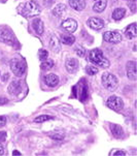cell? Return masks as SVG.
<instances>
[{
	"mask_svg": "<svg viewBox=\"0 0 137 156\" xmlns=\"http://www.w3.org/2000/svg\"><path fill=\"white\" fill-rule=\"evenodd\" d=\"M19 12L25 18H30V17H35L40 14V7L39 4L36 1L30 0L28 2L21 4L19 6Z\"/></svg>",
	"mask_w": 137,
	"mask_h": 156,
	"instance_id": "1",
	"label": "cell"
},
{
	"mask_svg": "<svg viewBox=\"0 0 137 156\" xmlns=\"http://www.w3.org/2000/svg\"><path fill=\"white\" fill-rule=\"evenodd\" d=\"M89 60L92 63L96 64L97 66L103 67V68L109 67V61L104 57L103 53L98 49H94L89 53Z\"/></svg>",
	"mask_w": 137,
	"mask_h": 156,
	"instance_id": "2",
	"label": "cell"
},
{
	"mask_svg": "<svg viewBox=\"0 0 137 156\" xmlns=\"http://www.w3.org/2000/svg\"><path fill=\"white\" fill-rule=\"evenodd\" d=\"M9 66L14 75L17 76H23L26 71V62L23 59H19V58H14L10 60Z\"/></svg>",
	"mask_w": 137,
	"mask_h": 156,
	"instance_id": "3",
	"label": "cell"
},
{
	"mask_svg": "<svg viewBox=\"0 0 137 156\" xmlns=\"http://www.w3.org/2000/svg\"><path fill=\"white\" fill-rule=\"evenodd\" d=\"M102 85L104 86V88H106L109 91H114V90L117 89L118 81L115 75L109 73H104L102 75Z\"/></svg>",
	"mask_w": 137,
	"mask_h": 156,
	"instance_id": "4",
	"label": "cell"
},
{
	"mask_svg": "<svg viewBox=\"0 0 137 156\" xmlns=\"http://www.w3.org/2000/svg\"><path fill=\"white\" fill-rule=\"evenodd\" d=\"M106 105L108 108H110V109L114 111H117V112L123 110V108H124L123 99L118 96H115V95H112V96H110L109 98L107 99Z\"/></svg>",
	"mask_w": 137,
	"mask_h": 156,
	"instance_id": "5",
	"label": "cell"
},
{
	"mask_svg": "<svg viewBox=\"0 0 137 156\" xmlns=\"http://www.w3.org/2000/svg\"><path fill=\"white\" fill-rule=\"evenodd\" d=\"M0 41L4 44H10V46H14L15 44V41H17L12 31L6 28H2L1 30H0Z\"/></svg>",
	"mask_w": 137,
	"mask_h": 156,
	"instance_id": "6",
	"label": "cell"
},
{
	"mask_svg": "<svg viewBox=\"0 0 137 156\" xmlns=\"http://www.w3.org/2000/svg\"><path fill=\"white\" fill-rule=\"evenodd\" d=\"M122 34L118 31H106L103 34V39L106 43L110 44H118L122 41Z\"/></svg>",
	"mask_w": 137,
	"mask_h": 156,
	"instance_id": "7",
	"label": "cell"
},
{
	"mask_svg": "<svg viewBox=\"0 0 137 156\" xmlns=\"http://www.w3.org/2000/svg\"><path fill=\"white\" fill-rule=\"evenodd\" d=\"M43 82L46 86L51 87V88H54L58 85L59 83V78H58L57 75L55 73H49V75H46L43 76Z\"/></svg>",
	"mask_w": 137,
	"mask_h": 156,
	"instance_id": "8",
	"label": "cell"
},
{
	"mask_svg": "<svg viewBox=\"0 0 137 156\" xmlns=\"http://www.w3.org/2000/svg\"><path fill=\"white\" fill-rule=\"evenodd\" d=\"M126 70H127V76L130 80H136V63L134 61H129L126 65Z\"/></svg>",
	"mask_w": 137,
	"mask_h": 156,
	"instance_id": "9",
	"label": "cell"
},
{
	"mask_svg": "<svg viewBox=\"0 0 137 156\" xmlns=\"http://www.w3.org/2000/svg\"><path fill=\"white\" fill-rule=\"evenodd\" d=\"M65 66H66V69L68 73H74L76 70L78 69V61L75 59V58H69V59L66 60V63H65Z\"/></svg>",
	"mask_w": 137,
	"mask_h": 156,
	"instance_id": "10",
	"label": "cell"
},
{
	"mask_svg": "<svg viewBox=\"0 0 137 156\" xmlns=\"http://www.w3.org/2000/svg\"><path fill=\"white\" fill-rule=\"evenodd\" d=\"M88 25L90 26L92 29L95 30H100L104 27V21L99 19V18H90L88 20Z\"/></svg>",
	"mask_w": 137,
	"mask_h": 156,
	"instance_id": "11",
	"label": "cell"
},
{
	"mask_svg": "<svg viewBox=\"0 0 137 156\" xmlns=\"http://www.w3.org/2000/svg\"><path fill=\"white\" fill-rule=\"evenodd\" d=\"M62 26L66 31L72 33V32H74V31L76 30V28H77V22L73 19H67L63 22Z\"/></svg>",
	"mask_w": 137,
	"mask_h": 156,
	"instance_id": "12",
	"label": "cell"
},
{
	"mask_svg": "<svg viewBox=\"0 0 137 156\" xmlns=\"http://www.w3.org/2000/svg\"><path fill=\"white\" fill-rule=\"evenodd\" d=\"M9 93L10 95H17L19 94L22 90V82L21 81H14L12 83H10L9 86Z\"/></svg>",
	"mask_w": 137,
	"mask_h": 156,
	"instance_id": "13",
	"label": "cell"
},
{
	"mask_svg": "<svg viewBox=\"0 0 137 156\" xmlns=\"http://www.w3.org/2000/svg\"><path fill=\"white\" fill-rule=\"evenodd\" d=\"M69 5L74 10L80 12L86 9V0H69Z\"/></svg>",
	"mask_w": 137,
	"mask_h": 156,
	"instance_id": "14",
	"label": "cell"
},
{
	"mask_svg": "<svg viewBox=\"0 0 137 156\" xmlns=\"http://www.w3.org/2000/svg\"><path fill=\"white\" fill-rule=\"evenodd\" d=\"M32 27L34 29V31H35L38 35H43V34L44 27H43V21H41L40 19H34L33 22H32Z\"/></svg>",
	"mask_w": 137,
	"mask_h": 156,
	"instance_id": "15",
	"label": "cell"
},
{
	"mask_svg": "<svg viewBox=\"0 0 137 156\" xmlns=\"http://www.w3.org/2000/svg\"><path fill=\"white\" fill-rule=\"evenodd\" d=\"M125 35H126V37L129 39H132V38L136 37L137 32H136V24L135 23H132L131 25L128 26L125 31Z\"/></svg>",
	"mask_w": 137,
	"mask_h": 156,
	"instance_id": "16",
	"label": "cell"
},
{
	"mask_svg": "<svg viewBox=\"0 0 137 156\" xmlns=\"http://www.w3.org/2000/svg\"><path fill=\"white\" fill-rule=\"evenodd\" d=\"M110 130H111L112 136L115 137H118V139L123 137V136H124L123 128L121 127L120 125H118V124H110Z\"/></svg>",
	"mask_w": 137,
	"mask_h": 156,
	"instance_id": "17",
	"label": "cell"
},
{
	"mask_svg": "<svg viewBox=\"0 0 137 156\" xmlns=\"http://www.w3.org/2000/svg\"><path fill=\"white\" fill-rule=\"evenodd\" d=\"M50 48L55 53L60 52V50H61V44H60L59 39L56 36H52L51 39H50Z\"/></svg>",
	"mask_w": 137,
	"mask_h": 156,
	"instance_id": "18",
	"label": "cell"
},
{
	"mask_svg": "<svg viewBox=\"0 0 137 156\" xmlns=\"http://www.w3.org/2000/svg\"><path fill=\"white\" fill-rule=\"evenodd\" d=\"M106 5H107L106 0H98V1H96V3L94 4L93 10L96 12H102L106 9Z\"/></svg>",
	"mask_w": 137,
	"mask_h": 156,
	"instance_id": "19",
	"label": "cell"
},
{
	"mask_svg": "<svg viewBox=\"0 0 137 156\" xmlns=\"http://www.w3.org/2000/svg\"><path fill=\"white\" fill-rule=\"evenodd\" d=\"M126 14V9H122V7H118V9H115L112 12V19L115 21H120L121 19H123L125 17Z\"/></svg>",
	"mask_w": 137,
	"mask_h": 156,
	"instance_id": "20",
	"label": "cell"
},
{
	"mask_svg": "<svg viewBox=\"0 0 137 156\" xmlns=\"http://www.w3.org/2000/svg\"><path fill=\"white\" fill-rule=\"evenodd\" d=\"M75 41V37L71 34H63L61 35V41L60 43L67 44V46H71Z\"/></svg>",
	"mask_w": 137,
	"mask_h": 156,
	"instance_id": "21",
	"label": "cell"
},
{
	"mask_svg": "<svg viewBox=\"0 0 137 156\" xmlns=\"http://www.w3.org/2000/svg\"><path fill=\"white\" fill-rule=\"evenodd\" d=\"M65 10H66V5L63 4V3H60L55 6V9H53V14L56 16V17H61V16L65 12Z\"/></svg>",
	"mask_w": 137,
	"mask_h": 156,
	"instance_id": "22",
	"label": "cell"
},
{
	"mask_svg": "<svg viewBox=\"0 0 137 156\" xmlns=\"http://www.w3.org/2000/svg\"><path fill=\"white\" fill-rule=\"evenodd\" d=\"M53 67H54V61L51 60V59L43 60V61L41 62V64H40V68L43 70H50V69H52Z\"/></svg>",
	"mask_w": 137,
	"mask_h": 156,
	"instance_id": "23",
	"label": "cell"
},
{
	"mask_svg": "<svg viewBox=\"0 0 137 156\" xmlns=\"http://www.w3.org/2000/svg\"><path fill=\"white\" fill-rule=\"evenodd\" d=\"M53 117L52 116H49V115H40L38 117H36L34 119V122L36 123H43V122H46L47 120H52Z\"/></svg>",
	"mask_w": 137,
	"mask_h": 156,
	"instance_id": "24",
	"label": "cell"
},
{
	"mask_svg": "<svg viewBox=\"0 0 137 156\" xmlns=\"http://www.w3.org/2000/svg\"><path fill=\"white\" fill-rule=\"evenodd\" d=\"M38 56H39V60L43 61V60L47 59V56H49V52L46 50H43V49H40L38 51Z\"/></svg>",
	"mask_w": 137,
	"mask_h": 156,
	"instance_id": "25",
	"label": "cell"
},
{
	"mask_svg": "<svg viewBox=\"0 0 137 156\" xmlns=\"http://www.w3.org/2000/svg\"><path fill=\"white\" fill-rule=\"evenodd\" d=\"M74 52H75V54L77 55L78 57H84V56H85V54H86V50L84 49V48L81 47V46L75 47Z\"/></svg>",
	"mask_w": 137,
	"mask_h": 156,
	"instance_id": "26",
	"label": "cell"
},
{
	"mask_svg": "<svg viewBox=\"0 0 137 156\" xmlns=\"http://www.w3.org/2000/svg\"><path fill=\"white\" fill-rule=\"evenodd\" d=\"M86 70H87V73H88V75H90V76H94V75H96V73H98V68L95 67V66H92V65L87 66Z\"/></svg>",
	"mask_w": 137,
	"mask_h": 156,
	"instance_id": "27",
	"label": "cell"
},
{
	"mask_svg": "<svg viewBox=\"0 0 137 156\" xmlns=\"http://www.w3.org/2000/svg\"><path fill=\"white\" fill-rule=\"evenodd\" d=\"M5 124H6V118L4 116H0V128L3 127Z\"/></svg>",
	"mask_w": 137,
	"mask_h": 156,
	"instance_id": "28",
	"label": "cell"
},
{
	"mask_svg": "<svg viewBox=\"0 0 137 156\" xmlns=\"http://www.w3.org/2000/svg\"><path fill=\"white\" fill-rule=\"evenodd\" d=\"M5 139H6V133L4 131H0V143L4 142Z\"/></svg>",
	"mask_w": 137,
	"mask_h": 156,
	"instance_id": "29",
	"label": "cell"
},
{
	"mask_svg": "<svg viewBox=\"0 0 137 156\" xmlns=\"http://www.w3.org/2000/svg\"><path fill=\"white\" fill-rule=\"evenodd\" d=\"M110 155H126V152H124V151H112V152H110Z\"/></svg>",
	"mask_w": 137,
	"mask_h": 156,
	"instance_id": "30",
	"label": "cell"
},
{
	"mask_svg": "<svg viewBox=\"0 0 137 156\" xmlns=\"http://www.w3.org/2000/svg\"><path fill=\"white\" fill-rule=\"evenodd\" d=\"M7 102V99L4 98V97H0V105H3V104H6Z\"/></svg>",
	"mask_w": 137,
	"mask_h": 156,
	"instance_id": "31",
	"label": "cell"
},
{
	"mask_svg": "<svg viewBox=\"0 0 137 156\" xmlns=\"http://www.w3.org/2000/svg\"><path fill=\"white\" fill-rule=\"evenodd\" d=\"M3 154H4V148L0 144V155H3Z\"/></svg>",
	"mask_w": 137,
	"mask_h": 156,
	"instance_id": "32",
	"label": "cell"
},
{
	"mask_svg": "<svg viewBox=\"0 0 137 156\" xmlns=\"http://www.w3.org/2000/svg\"><path fill=\"white\" fill-rule=\"evenodd\" d=\"M53 3V0H44V5H51Z\"/></svg>",
	"mask_w": 137,
	"mask_h": 156,
	"instance_id": "33",
	"label": "cell"
},
{
	"mask_svg": "<svg viewBox=\"0 0 137 156\" xmlns=\"http://www.w3.org/2000/svg\"><path fill=\"white\" fill-rule=\"evenodd\" d=\"M12 155H22V153H20L19 151H14L12 152Z\"/></svg>",
	"mask_w": 137,
	"mask_h": 156,
	"instance_id": "34",
	"label": "cell"
},
{
	"mask_svg": "<svg viewBox=\"0 0 137 156\" xmlns=\"http://www.w3.org/2000/svg\"><path fill=\"white\" fill-rule=\"evenodd\" d=\"M7 79H9V73H5V76L2 78V80L5 81V80H7Z\"/></svg>",
	"mask_w": 137,
	"mask_h": 156,
	"instance_id": "35",
	"label": "cell"
},
{
	"mask_svg": "<svg viewBox=\"0 0 137 156\" xmlns=\"http://www.w3.org/2000/svg\"><path fill=\"white\" fill-rule=\"evenodd\" d=\"M127 1H129V2H132V3H135L136 0H127Z\"/></svg>",
	"mask_w": 137,
	"mask_h": 156,
	"instance_id": "36",
	"label": "cell"
}]
</instances>
